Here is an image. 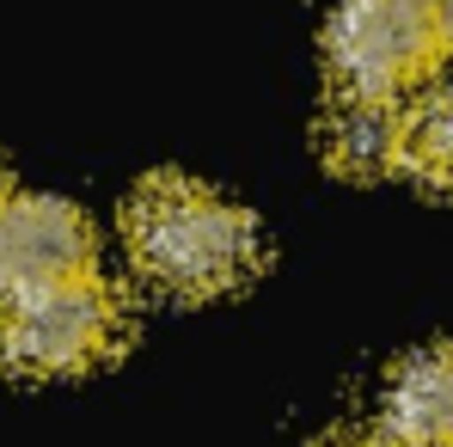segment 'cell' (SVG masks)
<instances>
[{"instance_id": "5b68a950", "label": "cell", "mask_w": 453, "mask_h": 447, "mask_svg": "<svg viewBox=\"0 0 453 447\" xmlns=\"http://www.w3.org/2000/svg\"><path fill=\"white\" fill-rule=\"evenodd\" d=\"M380 435L392 447H453V350H423L386 380Z\"/></svg>"}, {"instance_id": "8992f818", "label": "cell", "mask_w": 453, "mask_h": 447, "mask_svg": "<svg viewBox=\"0 0 453 447\" xmlns=\"http://www.w3.org/2000/svg\"><path fill=\"white\" fill-rule=\"evenodd\" d=\"M319 142H325V159H331L343 178H380V172L404 166V111H398V98L343 92V86H337Z\"/></svg>"}, {"instance_id": "ba28073f", "label": "cell", "mask_w": 453, "mask_h": 447, "mask_svg": "<svg viewBox=\"0 0 453 447\" xmlns=\"http://www.w3.org/2000/svg\"><path fill=\"white\" fill-rule=\"evenodd\" d=\"M325 447H392L386 435H337V442H325Z\"/></svg>"}, {"instance_id": "3957f363", "label": "cell", "mask_w": 453, "mask_h": 447, "mask_svg": "<svg viewBox=\"0 0 453 447\" xmlns=\"http://www.w3.org/2000/svg\"><path fill=\"white\" fill-rule=\"evenodd\" d=\"M441 50L435 0H337L325 56L343 92L398 98Z\"/></svg>"}, {"instance_id": "7a4b0ae2", "label": "cell", "mask_w": 453, "mask_h": 447, "mask_svg": "<svg viewBox=\"0 0 453 447\" xmlns=\"http://www.w3.org/2000/svg\"><path fill=\"white\" fill-rule=\"evenodd\" d=\"M123 343V300L98 276L0 300V368L25 380H62L98 368Z\"/></svg>"}, {"instance_id": "52a82bcc", "label": "cell", "mask_w": 453, "mask_h": 447, "mask_svg": "<svg viewBox=\"0 0 453 447\" xmlns=\"http://www.w3.org/2000/svg\"><path fill=\"white\" fill-rule=\"evenodd\" d=\"M404 166L423 184L453 190V74L435 80L417 98V111H404Z\"/></svg>"}, {"instance_id": "277c9868", "label": "cell", "mask_w": 453, "mask_h": 447, "mask_svg": "<svg viewBox=\"0 0 453 447\" xmlns=\"http://www.w3.org/2000/svg\"><path fill=\"white\" fill-rule=\"evenodd\" d=\"M92 276V227L62 197L0 203V300Z\"/></svg>"}, {"instance_id": "30bf717a", "label": "cell", "mask_w": 453, "mask_h": 447, "mask_svg": "<svg viewBox=\"0 0 453 447\" xmlns=\"http://www.w3.org/2000/svg\"><path fill=\"white\" fill-rule=\"evenodd\" d=\"M0 203H6V190H0Z\"/></svg>"}, {"instance_id": "9c48e42d", "label": "cell", "mask_w": 453, "mask_h": 447, "mask_svg": "<svg viewBox=\"0 0 453 447\" xmlns=\"http://www.w3.org/2000/svg\"><path fill=\"white\" fill-rule=\"evenodd\" d=\"M435 19H441V43L453 50V0H435Z\"/></svg>"}, {"instance_id": "6da1fadb", "label": "cell", "mask_w": 453, "mask_h": 447, "mask_svg": "<svg viewBox=\"0 0 453 447\" xmlns=\"http://www.w3.org/2000/svg\"><path fill=\"white\" fill-rule=\"evenodd\" d=\"M123 233H129V251H135L142 276L184 300L226 295L257 270L251 215L233 209L215 190L190 184V178H148L129 197Z\"/></svg>"}]
</instances>
